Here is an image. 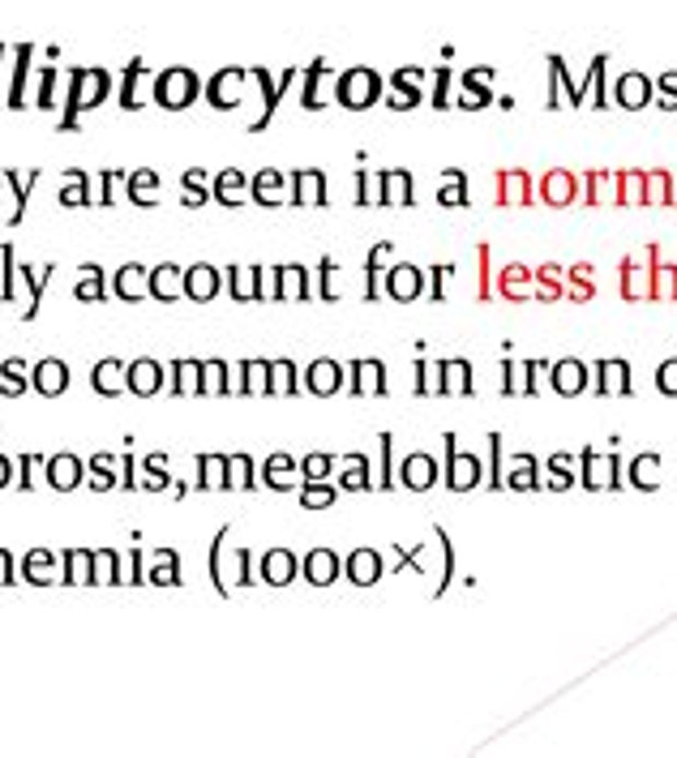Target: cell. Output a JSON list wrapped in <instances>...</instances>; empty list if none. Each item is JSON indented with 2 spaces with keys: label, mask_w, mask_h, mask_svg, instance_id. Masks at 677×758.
<instances>
[{
  "label": "cell",
  "mask_w": 677,
  "mask_h": 758,
  "mask_svg": "<svg viewBox=\"0 0 677 758\" xmlns=\"http://www.w3.org/2000/svg\"><path fill=\"white\" fill-rule=\"evenodd\" d=\"M275 185H279L275 176H266V180H261V185H258V198H261V202H270V198H275Z\"/></svg>",
  "instance_id": "35"
},
{
  "label": "cell",
  "mask_w": 677,
  "mask_h": 758,
  "mask_svg": "<svg viewBox=\"0 0 677 758\" xmlns=\"http://www.w3.org/2000/svg\"><path fill=\"white\" fill-rule=\"evenodd\" d=\"M48 565H52V553H48V549H35V553L22 561V574H26L31 583H52V579H48Z\"/></svg>",
  "instance_id": "22"
},
{
  "label": "cell",
  "mask_w": 677,
  "mask_h": 758,
  "mask_svg": "<svg viewBox=\"0 0 677 758\" xmlns=\"http://www.w3.org/2000/svg\"><path fill=\"white\" fill-rule=\"evenodd\" d=\"M227 283H232V296H241V301H254L261 296V270H227Z\"/></svg>",
  "instance_id": "18"
},
{
  "label": "cell",
  "mask_w": 677,
  "mask_h": 758,
  "mask_svg": "<svg viewBox=\"0 0 677 758\" xmlns=\"http://www.w3.org/2000/svg\"><path fill=\"white\" fill-rule=\"evenodd\" d=\"M0 583H13V557L0 549Z\"/></svg>",
  "instance_id": "34"
},
{
  "label": "cell",
  "mask_w": 677,
  "mask_h": 758,
  "mask_svg": "<svg viewBox=\"0 0 677 758\" xmlns=\"http://www.w3.org/2000/svg\"><path fill=\"white\" fill-rule=\"evenodd\" d=\"M48 485L60 489V493L78 489V485H82V458L78 455H52L48 458Z\"/></svg>",
  "instance_id": "4"
},
{
  "label": "cell",
  "mask_w": 677,
  "mask_h": 758,
  "mask_svg": "<svg viewBox=\"0 0 677 758\" xmlns=\"http://www.w3.org/2000/svg\"><path fill=\"white\" fill-rule=\"evenodd\" d=\"M241 373H245L241 390H249V395H270V364H266V360H245Z\"/></svg>",
  "instance_id": "17"
},
{
  "label": "cell",
  "mask_w": 677,
  "mask_h": 758,
  "mask_svg": "<svg viewBox=\"0 0 677 758\" xmlns=\"http://www.w3.org/2000/svg\"><path fill=\"white\" fill-rule=\"evenodd\" d=\"M172 373H176L172 382L176 395H202V360H176Z\"/></svg>",
  "instance_id": "14"
},
{
  "label": "cell",
  "mask_w": 677,
  "mask_h": 758,
  "mask_svg": "<svg viewBox=\"0 0 677 758\" xmlns=\"http://www.w3.org/2000/svg\"><path fill=\"white\" fill-rule=\"evenodd\" d=\"M377 574H382V561H377L373 549H357V553L348 557V579H352L357 587H369Z\"/></svg>",
  "instance_id": "12"
},
{
  "label": "cell",
  "mask_w": 677,
  "mask_h": 758,
  "mask_svg": "<svg viewBox=\"0 0 677 758\" xmlns=\"http://www.w3.org/2000/svg\"><path fill=\"white\" fill-rule=\"evenodd\" d=\"M404 476H408V485H412V489H424V485H429V476H433V463H429V458H412V463L404 467Z\"/></svg>",
  "instance_id": "29"
},
{
  "label": "cell",
  "mask_w": 677,
  "mask_h": 758,
  "mask_svg": "<svg viewBox=\"0 0 677 758\" xmlns=\"http://www.w3.org/2000/svg\"><path fill=\"white\" fill-rule=\"evenodd\" d=\"M214 292H219V270L214 266H194L185 275V296L189 301H210Z\"/></svg>",
  "instance_id": "10"
},
{
  "label": "cell",
  "mask_w": 677,
  "mask_h": 758,
  "mask_svg": "<svg viewBox=\"0 0 677 758\" xmlns=\"http://www.w3.org/2000/svg\"><path fill=\"white\" fill-rule=\"evenodd\" d=\"M65 583H95V553L91 549L65 553Z\"/></svg>",
  "instance_id": "15"
},
{
  "label": "cell",
  "mask_w": 677,
  "mask_h": 758,
  "mask_svg": "<svg viewBox=\"0 0 677 758\" xmlns=\"http://www.w3.org/2000/svg\"><path fill=\"white\" fill-rule=\"evenodd\" d=\"M369 73H352L348 82H343V95H348V107H365V100H369Z\"/></svg>",
  "instance_id": "24"
},
{
  "label": "cell",
  "mask_w": 677,
  "mask_h": 758,
  "mask_svg": "<svg viewBox=\"0 0 677 758\" xmlns=\"http://www.w3.org/2000/svg\"><path fill=\"white\" fill-rule=\"evenodd\" d=\"M4 485H9V458L0 455V489H4Z\"/></svg>",
  "instance_id": "37"
},
{
  "label": "cell",
  "mask_w": 677,
  "mask_h": 758,
  "mask_svg": "<svg viewBox=\"0 0 677 758\" xmlns=\"http://www.w3.org/2000/svg\"><path fill=\"white\" fill-rule=\"evenodd\" d=\"M78 301H104V275L95 266H86V279L78 283Z\"/></svg>",
  "instance_id": "25"
},
{
  "label": "cell",
  "mask_w": 677,
  "mask_h": 758,
  "mask_svg": "<svg viewBox=\"0 0 677 758\" xmlns=\"http://www.w3.org/2000/svg\"><path fill=\"white\" fill-rule=\"evenodd\" d=\"M91 476H95L91 485H95L100 493H107V489L116 485V480H112V471H107V463H104V458H95V463H91Z\"/></svg>",
  "instance_id": "31"
},
{
  "label": "cell",
  "mask_w": 677,
  "mask_h": 758,
  "mask_svg": "<svg viewBox=\"0 0 677 758\" xmlns=\"http://www.w3.org/2000/svg\"><path fill=\"white\" fill-rule=\"evenodd\" d=\"M198 95V78L189 69H172L163 82H159V100L163 107H185V103Z\"/></svg>",
  "instance_id": "3"
},
{
  "label": "cell",
  "mask_w": 677,
  "mask_h": 758,
  "mask_svg": "<svg viewBox=\"0 0 677 758\" xmlns=\"http://www.w3.org/2000/svg\"><path fill=\"white\" fill-rule=\"evenodd\" d=\"M330 471V455H313V458H305V476L310 480H322Z\"/></svg>",
  "instance_id": "32"
},
{
  "label": "cell",
  "mask_w": 677,
  "mask_h": 758,
  "mask_svg": "<svg viewBox=\"0 0 677 758\" xmlns=\"http://www.w3.org/2000/svg\"><path fill=\"white\" fill-rule=\"evenodd\" d=\"M31 386H35L39 395H48V399L65 395V390H69V364H65V360H56V355L39 360V364L31 369Z\"/></svg>",
  "instance_id": "1"
},
{
  "label": "cell",
  "mask_w": 677,
  "mask_h": 758,
  "mask_svg": "<svg viewBox=\"0 0 677 758\" xmlns=\"http://www.w3.org/2000/svg\"><path fill=\"white\" fill-rule=\"evenodd\" d=\"M151 583H163V587H176V583H180V570H176V553H167V561L151 570Z\"/></svg>",
  "instance_id": "30"
},
{
  "label": "cell",
  "mask_w": 677,
  "mask_h": 758,
  "mask_svg": "<svg viewBox=\"0 0 677 758\" xmlns=\"http://www.w3.org/2000/svg\"><path fill=\"white\" fill-rule=\"evenodd\" d=\"M258 570H261V583H270V587H288V583L296 579L301 561H296V553H288V549H270V553L258 561Z\"/></svg>",
  "instance_id": "2"
},
{
  "label": "cell",
  "mask_w": 677,
  "mask_h": 758,
  "mask_svg": "<svg viewBox=\"0 0 677 758\" xmlns=\"http://www.w3.org/2000/svg\"><path fill=\"white\" fill-rule=\"evenodd\" d=\"M116 292H120V301H142V296H151V275L142 266H125L116 275Z\"/></svg>",
  "instance_id": "9"
},
{
  "label": "cell",
  "mask_w": 677,
  "mask_h": 758,
  "mask_svg": "<svg viewBox=\"0 0 677 758\" xmlns=\"http://www.w3.org/2000/svg\"><path fill=\"white\" fill-rule=\"evenodd\" d=\"M417 270H399V279H395V292L399 296H408V292H417V279H412Z\"/></svg>",
  "instance_id": "33"
},
{
  "label": "cell",
  "mask_w": 677,
  "mask_h": 758,
  "mask_svg": "<svg viewBox=\"0 0 677 758\" xmlns=\"http://www.w3.org/2000/svg\"><path fill=\"white\" fill-rule=\"evenodd\" d=\"M125 382H129L133 395H155L159 386H163V369H159L155 360H133L125 369Z\"/></svg>",
  "instance_id": "5"
},
{
  "label": "cell",
  "mask_w": 677,
  "mask_h": 758,
  "mask_svg": "<svg viewBox=\"0 0 677 758\" xmlns=\"http://www.w3.org/2000/svg\"><path fill=\"white\" fill-rule=\"evenodd\" d=\"M198 485L202 489H227V458L223 455L198 458Z\"/></svg>",
  "instance_id": "16"
},
{
  "label": "cell",
  "mask_w": 677,
  "mask_h": 758,
  "mask_svg": "<svg viewBox=\"0 0 677 758\" xmlns=\"http://www.w3.org/2000/svg\"><path fill=\"white\" fill-rule=\"evenodd\" d=\"M22 373H26L22 360H4V369H0V390H4V395H22V390H26V377H22Z\"/></svg>",
  "instance_id": "21"
},
{
  "label": "cell",
  "mask_w": 677,
  "mask_h": 758,
  "mask_svg": "<svg viewBox=\"0 0 677 758\" xmlns=\"http://www.w3.org/2000/svg\"><path fill=\"white\" fill-rule=\"evenodd\" d=\"M270 373H275L270 390H279V395H292V390H296V382H292V373H296V369H292L288 360H275V364H270Z\"/></svg>",
  "instance_id": "27"
},
{
  "label": "cell",
  "mask_w": 677,
  "mask_h": 758,
  "mask_svg": "<svg viewBox=\"0 0 677 758\" xmlns=\"http://www.w3.org/2000/svg\"><path fill=\"white\" fill-rule=\"evenodd\" d=\"M180 292H185V275L176 266H159L155 275H151V296L155 301H176Z\"/></svg>",
  "instance_id": "13"
},
{
  "label": "cell",
  "mask_w": 677,
  "mask_h": 758,
  "mask_svg": "<svg viewBox=\"0 0 677 758\" xmlns=\"http://www.w3.org/2000/svg\"><path fill=\"white\" fill-rule=\"evenodd\" d=\"M339 382H343V369H339L335 360H317V364H310V390L313 395H335Z\"/></svg>",
  "instance_id": "11"
},
{
  "label": "cell",
  "mask_w": 677,
  "mask_h": 758,
  "mask_svg": "<svg viewBox=\"0 0 677 758\" xmlns=\"http://www.w3.org/2000/svg\"><path fill=\"white\" fill-rule=\"evenodd\" d=\"M292 458L288 455H275V458H266V467H261V485H270V489H292Z\"/></svg>",
  "instance_id": "19"
},
{
  "label": "cell",
  "mask_w": 677,
  "mask_h": 758,
  "mask_svg": "<svg viewBox=\"0 0 677 758\" xmlns=\"http://www.w3.org/2000/svg\"><path fill=\"white\" fill-rule=\"evenodd\" d=\"M254 458L249 455H236L227 458V489H254Z\"/></svg>",
  "instance_id": "20"
},
{
  "label": "cell",
  "mask_w": 677,
  "mask_h": 758,
  "mask_svg": "<svg viewBox=\"0 0 677 758\" xmlns=\"http://www.w3.org/2000/svg\"><path fill=\"white\" fill-rule=\"evenodd\" d=\"M330 502H335V489H330V485H317V480L301 493V505H310V510H322V505H330Z\"/></svg>",
  "instance_id": "28"
},
{
  "label": "cell",
  "mask_w": 677,
  "mask_h": 758,
  "mask_svg": "<svg viewBox=\"0 0 677 758\" xmlns=\"http://www.w3.org/2000/svg\"><path fill=\"white\" fill-rule=\"evenodd\" d=\"M95 583H120V557L112 553V549L95 553Z\"/></svg>",
  "instance_id": "23"
},
{
  "label": "cell",
  "mask_w": 677,
  "mask_h": 758,
  "mask_svg": "<svg viewBox=\"0 0 677 758\" xmlns=\"http://www.w3.org/2000/svg\"><path fill=\"white\" fill-rule=\"evenodd\" d=\"M310 292V275L301 270V266H283V270H275V288H270V296H279V301H296V296H305Z\"/></svg>",
  "instance_id": "7"
},
{
  "label": "cell",
  "mask_w": 677,
  "mask_h": 758,
  "mask_svg": "<svg viewBox=\"0 0 677 758\" xmlns=\"http://www.w3.org/2000/svg\"><path fill=\"white\" fill-rule=\"evenodd\" d=\"M305 579H310L313 587L335 583V579H339V557L330 553V549H313V553H305Z\"/></svg>",
  "instance_id": "6"
},
{
  "label": "cell",
  "mask_w": 677,
  "mask_h": 758,
  "mask_svg": "<svg viewBox=\"0 0 677 758\" xmlns=\"http://www.w3.org/2000/svg\"><path fill=\"white\" fill-rule=\"evenodd\" d=\"M91 386L100 390V395H120V390H129V382H125V364L120 360H100L95 364V373H91Z\"/></svg>",
  "instance_id": "8"
},
{
  "label": "cell",
  "mask_w": 677,
  "mask_h": 758,
  "mask_svg": "<svg viewBox=\"0 0 677 758\" xmlns=\"http://www.w3.org/2000/svg\"><path fill=\"white\" fill-rule=\"evenodd\" d=\"M202 373H207V382H202V390H210V395H223V390H227V382H223V373H227V364H223V360H207V364H202Z\"/></svg>",
  "instance_id": "26"
},
{
  "label": "cell",
  "mask_w": 677,
  "mask_h": 758,
  "mask_svg": "<svg viewBox=\"0 0 677 758\" xmlns=\"http://www.w3.org/2000/svg\"><path fill=\"white\" fill-rule=\"evenodd\" d=\"M236 189H241V176H227V180H223V198L232 202V194H236Z\"/></svg>",
  "instance_id": "36"
}]
</instances>
